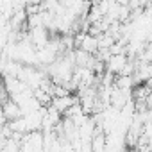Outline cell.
I'll list each match as a JSON object with an SVG mask.
<instances>
[{
  "label": "cell",
  "instance_id": "cell-2",
  "mask_svg": "<svg viewBox=\"0 0 152 152\" xmlns=\"http://www.w3.org/2000/svg\"><path fill=\"white\" fill-rule=\"evenodd\" d=\"M79 102V99H77V95H64V97H52V100H50V104L48 106H52L57 113H61V115H64L66 113V109H70L73 104H77Z\"/></svg>",
  "mask_w": 152,
  "mask_h": 152
},
{
  "label": "cell",
  "instance_id": "cell-3",
  "mask_svg": "<svg viewBox=\"0 0 152 152\" xmlns=\"http://www.w3.org/2000/svg\"><path fill=\"white\" fill-rule=\"evenodd\" d=\"M0 113L4 115V118H6L7 122H11V120H16V118H20V116H22L18 104H16V102H13L11 99H6V100H2V104H0Z\"/></svg>",
  "mask_w": 152,
  "mask_h": 152
},
{
  "label": "cell",
  "instance_id": "cell-1",
  "mask_svg": "<svg viewBox=\"0 0 152 152\" xmlns=\"http://www.w3.org/2000/svg\"><path fill=\"white\" fill-rule=\"evenodd\" d=\"M127 61H129V57L125 54H111L109 59L104 63V72H107L111 75H120L122 70L125 68Z\"/></svg>",
  "mask_w": 152,
  "mask_h": 152
}]
</instances>
